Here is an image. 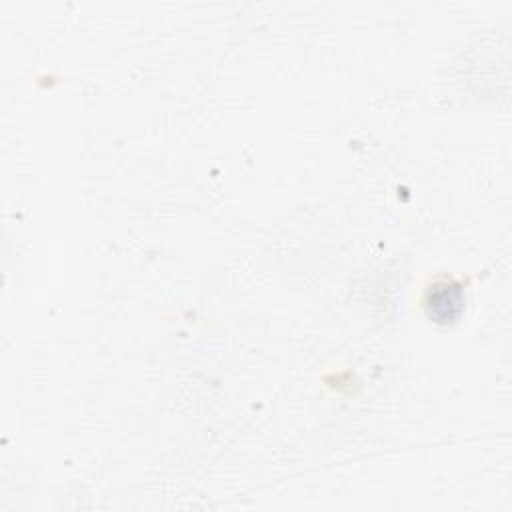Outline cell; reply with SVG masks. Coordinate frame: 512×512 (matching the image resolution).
<instances>
[{
	"instance_id": "6da1fadb",
	"label": "cell",
	"mask_w": 512,
	"mask_h": 512,
	"mask_svg": "<svg viewBox=\"0 0 512 512\" xmlns=\"http://www.w3.org/2000/svg\"><path fill=\"white\" fill-rule=\"evenodd\" d=\"M426 314L438 324L454 322L464 308V292L458 282L444 280L430 286L426 294Z\"/></svg>"
}]
</instances>
